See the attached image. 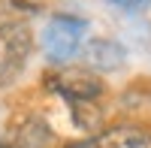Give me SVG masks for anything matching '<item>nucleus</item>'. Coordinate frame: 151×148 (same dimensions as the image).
I'll use <instances>...</instances> for the list:
<instances>
[{
	"mask_svg": "<svg viewBox=\"0 0 151 148\" xmlns=\"http://www.w3.org/2000/svg\"><path fill=\"white\" fill-rule=\"evenodd\" d=\"M45 88L64 97L67 103H97L106 94L103 79L91 70H60L45 76Z\"/></svg>",
	"mask_w": 151,
	"mask_h": 148,
	"instance_id": "3",
	"label": "nucleus"
},
{
	"mask_svg": "<svg viewBox=\"0 0 151 148\" xmlns=\"http://www.w3.org/2000/svg\"><path fill=\"white\" fill-rule=\"evenodd\" d=\"M85 60L94 70H115L124 60V48L112 40H91L85 45Z\"/></svg>",
	"mask_w": 151,
	"mask_h": 148,
	"instance_id": "6",
	"label": "nucleus"
},
{
	"mask_svg": "<svg viewBox=\"0 0 151 148\" xmlns=\"http://www.w3.org/2000/svg\"><path fill=\"white\" fill-rule=\"evenodd\" d=\"M94 148H151V133L133 124H118L100 133Z\"/></svg>",
	"mask_w": 151,
	"mask_h": 148,
	"instance_id": "4",
	"label": "nucleus"
},
{
	"mask_svg": "<svg viewBox=\"0 0 151 148\" xmlns=\"http://www.w3.org/2000/svg\"><path fill=\"white\" fill-rule=\"evenodd\" d=\"M88 33V21L79 15H67V12H58V15L48 18L45 30H42V48L45 57L55 60V64H67L70 57H76L82 52V40Z\"/></svg>",
	"mask_w": 151,
	"mask_h": 148,
	"instance_id": "2",
	"label": "nucleus"
},
{
	"mask_svg": "<svg viewBox=\"0 0 151 148\" xmlns=\"http://www.w3.org/2000/svg\"><path fill=\"white\" fill-rule=\"evenodd\" d=\"M33 55V30L27 21L18 18H3L0 21V88L12 85L24 64Z\"/></svg>",
	"mask_w": 151,
	"mask_h": 148,
	"instance_id": "1",
	"label": "nucleus"
},
{
	"mask_svg": "<svg viewBox=\"0 0 151 148\" xmlns=\"http://www.w3.org/2000/svg\"><path fill=\"white\" fill-rule=\"evenodd\" d=\"M0 148H15V145H3V142H0Z\"/></svg>",
	"mask_w": 151,
	"mask_h": 148,
	"instance_id": "9",
	"label": "nucleus"
},
{
	"mask_svg": "<svg viewBox=\"0 0 151 148\" xmlns=\"http://www.w3.org/2000/svg\"><path fill=\"white\" fill-rule=\"evenodd\" d=\"M42 6H45V0H0V15L27 21L30 15L42 12Z\"/></svg>",
	"mask_w": 151,
	"mask_h": 148,
	"instance_id": "7",
	"label": "nucleus"
},
{
	"mask_svg": "<svg viewBox=\"0 0 151 148\" xmlns=\"http://www.w3.org/2000/svg\"><path fill=\"white\" fill-rule=\"evenodd\" d=\"M12 145L15 148H52L55 145V133L42 118H27L15 130V142Z\"/></svg>",
	"mask_w": 151,
	"mask_h": 148,
	"instance_id": "5",
	"label": "nucleus"
},
{
	"mask_svg": "<svg viewBox=\"0 0 151 148\" xmlns=\"http://www.w3.org/2000/svg\"><path fill=\"white\" fill-rule=\"evenodd\" d=\"M58 148H94V142H70V145H58Z\"/></svg>",
	"mask_w": 151,
	"mask_h": 148,
	"instance_id": "8",
	"label": "nucleus"
}]
</instances>
